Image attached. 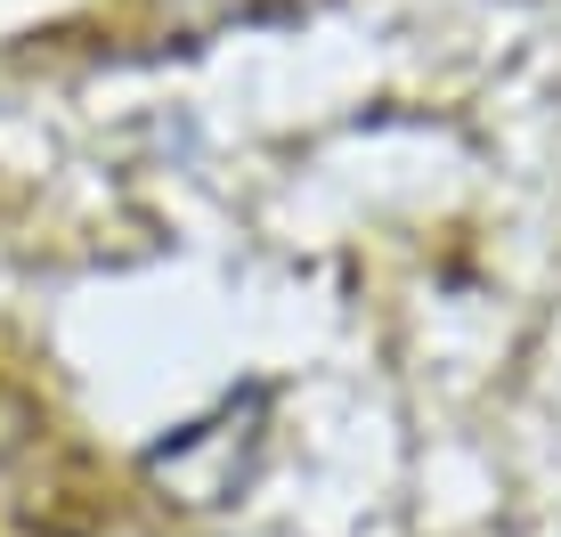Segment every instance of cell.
I'll list each match as a JSON object with an SVG mask.
<instances>
[{
    "label": "cell",
    "mask_w": 561,
    "mask_h": 537,
    "mask_svg": "<svg viewBox=\"0 0 561 537\" xmlns=\"http://www.w3.org/2000/svg\"><path fill=\"white\" fill-rule=\"evenodd\" d=\"M285 0H139V25L154 42H204V33L253 25V16H277Z\"/></svg>",
    "instance_id": "6da1fadb"
}]
</instances>
